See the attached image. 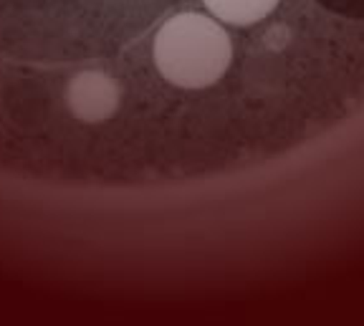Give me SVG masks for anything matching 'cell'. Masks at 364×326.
Wrapping results in <instances>:
<instances>
[{"label": "cell", "mask_w": 364, "mask_h": 326, "mask_svg": "<svg viewBox=\"0 0 364 326\" xmlns=\"http://www.w3.org/2000/svg\"><path fill=\"white\" fill-rule=\"evenodd\" d=\"M152 56L159 74L170 84L205 89L228 71L233 61V43L213 18L180 13L157 31Z\"/></svg>", "instance_id": "1"}, {"label": "cell", "mask_w": 364, "mask_h": 326, "mask_svg": "<svg viewBox=\"0 0 364 326\" xmlns=\"http://www.w3.org/2000/svg\"><path fill=\"white\" fill-rule=\"evenodd\" d=\"M119 99L122 92L117 81L102 71H84L74 76L66 89V104L71 114L86 124L112 119L119 109Z\"/></svg>", "instance_id": "2"}, {"label": "cell", "mask_w": 364, "mask_h": 326, "mask_svg": "<svg viewBox=\"0 0 364 326\" xmlns=\"http://www.w3.org/2000/svg\"><path fill=\"white\" fill-rule=\"evenodd\" d=\"M205 8L215 18L230 26H253L271 16V11L279 6V0H203Z\"/></svg>", "instance_id": "3"}]
</instances>
